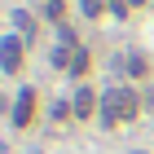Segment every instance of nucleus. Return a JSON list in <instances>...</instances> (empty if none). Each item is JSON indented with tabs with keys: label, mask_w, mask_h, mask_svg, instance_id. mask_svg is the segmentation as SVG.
<instances>
[{
	"label": "nucleus",
	"mask_w": 154,
	"mask_h": 154,
	"mask_svg": "<svg viewBox=\"0 0 154 154\" xmlns=\"http://www.w3.org/2000/svg\"><path fill=\"white\" fill-rule=\"evenodd\" d=\"M132 5H145V0H132Z\"/></svg>",
	"instance_id": "8"
},
{
	"label": "nucleus",
	"mask_w": 154,
	"mask_h": 154,
	"mask_svg": "<svg viewBox=\"0 0 154 154\" xmlns=\"http://www.w3.org/2000/svg\"><path fill=\"white\" fill-rule=\"evenodd\" d=\"M35 115V88H22L18 93V106H13V128H26Z\"/></svg>",
	"instance_id": "2"
},
{
	"label": "nucleus",
	"mask_w": 154,
	"mask_h": 154,
	"mask_svg": "<svg viewBox=\"0 0 154 154\" xmlns=\"http://www.w3.org/2000/svg\"><path fill=\"white\" fill-rule=\"evenodd\" d=\"M75 115H93V93H88V88H79V93H75Z\"/></svg>",
	"instance_id": "4"
},
{
	"label": "nucleus",
	"mask_w": 154,
	"mask_h": 154,
	"mask_svg": "<svg viewBox=\"0 0 154 154\" xmlns=\"http://www.w3.org/2000/svg\"><path fill=\"white\" fill-rule=\"evenodd\" d=\"M79 9H84V13H88V18H97V13L106 9V0H79Z\"/></svg>",
	"instance_id": "6"
},
{
	"label": "nucleus",
	"mask_w": 154,
	"mask_h": 154,
	"mask_svg": "<svg viewBox=\"0 0 154 154\" xmlns=\"http://www.w3.org/2000/svg\"><path fill=\"white\" fill-rule=\"evenodd\" d=\"M13 22H18V31H22V35H31V31H35V22H31V13H22V9L13 13Z\"/></svg>",
	"instance_id": "5"
},
{
	"label": "nucleus",
	"mask_w": 154,
	"mask_h": 154,
	"mask_svg": "<svg viewBox=\"0 0 154 154\" xmlns=\"http://www.w3.org/2000/svg\"><path fill=\"white\" fill-rule=\"evenodd\" d=\"M137 115V93H128V88H110L106 97H101V123L106 128H115V123H123V119Z\"/></svg>",
	"instance_id": "1"
},
{
	"label": "nucleus",
	"mask_w": 154,
	"mask_h": 154,
	"mask_svg": "<svg viewBox=\"0 0 154 154\" xmlns=\"http://www.w3.org/2000/svg\"><path fill=\"white\" fill-rule=\"evenodd\" d=\"M110 9H115V18H123L128 13V0H110Z\"/></svg>",
	"instance_id": "7"
},
{
	"label": "nucleus",
	"mask_w": 154,
	"mask_h": 154,
	"mask_svg": "<svg viewBox=\"0 0 154 154\" xmlns=\"http://www.w3.org/2000/svg\"><path fill=\"white\" fill-rule=\"evenodd\" d=\"M0 57H5V71H18V66H22V40L18 35H5V44H0Z\"/></svg>",
	"instance_id": "3"
}]
</instances>
